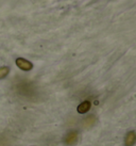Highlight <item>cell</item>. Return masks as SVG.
<instances>
[{"mask_svg": "<svg viewBox=\"0 0 136 146\" xmlns=\"http://www.w3.org/2000/svg\"><path fill=\"white\" fill-rule=\"evenodd\" d=\"M64 142H65V144L68 146L76 145L77 142H78V131H76V130L69 131V132L65 135Z\"/></svg>", "mask_w": 136, "mask_h": 146, "instance_id": "6da1fadb", "label": "cell"}, {"mask_svg": "<svg viewBox=\"0 0 136 146\" xmlns=\"http://www.w3.org/2000/svg\"><path fill=\"white\" fill-rule=\"evenodd\" d=\"M16 65L21 70H26V72L31 70L33 68L32 63L30 61H28V60L24 59V58H18V59H16Z\"/></svg>", "mask_w": 136, "mask_h": 146, "instance_id": "7a4b0ae2", "label": "cell"}, {"mask_svg": "<svg viewBox=\"0 0 136 146\" xmlns=\"http://www.w3.org/2000/svg\"><path fill=\"white\" fill-rule=\"evenodd\" d=\"M136 142V134L135 132L131 130V131H129L127 135H125V140H124V144L125 146H133L135 144Z\"/></svg>", "mask_w": 136, "mask_h": 146, "instance_id": "3957f363", "label": "cell"}, {"mask_svg": "<svg viewBox=\"0 0 136 146\" xmlns=\"http://www.w3.org/2000/svg\"><path fill=\"white\" fill-rule=\"evenodd\" d=\"M90 107H92V104H90V102H88V100L81 102L80 105L78 106V109H77L78 110V113L80 114L87 113L88 111H89V109H90Z\"/></svg>", "mask_w": 136, "mask_h": 146, "instance_id": "277c9868", "label": "cell"}, {"mask_svg": "<svg viewBox=\"0 0 136 146\" xmlns=\"http://www.w3.org/2000/svg\"><path fill=\"white\" fill-rule=\"evenodd\" d=\"M9 73H10V68H9L8 66H2V67H0V79L5 78L9 75Z\"/></svg>", "mask_w": 136, "mask_h": 146, "instance_id": "5b68a950", "label": "cell"}]
</instances>
